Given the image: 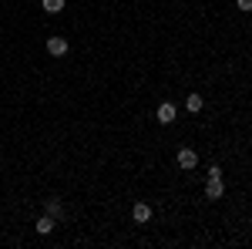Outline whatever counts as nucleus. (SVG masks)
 Segmentation results:
<instances>
[{
    "mask_svg": "<svg viewBox=\"0 0 252 249\" xmlns=\"http://www.w3.org/2000/svg\"><path fill=\"white\" fill-rule=\"evenodd\" d=\"M222 192H225L222 175H212V178H209V185H205V199H222Z\"/></svg>",
    "mask_w": 252,
    "mask_h": 249,
    "instance_id": "20e7f679",
    "label": "nucleus"
},
{
    "mask_svg": "<svg viewBox=\"0 0 252 249\" xmlns=\"http://www.w3.org/2000/svg\"><path fill=\"white\" fill-rule=\"evenodd\" d=\"M40 7H44L47 14H61V10H64V0H40Z\"/></svg>",
    "mask_w": 252,
    "mask_h": 249,
    "instance_id": "6e6552de",
    "label": "nucleus"
},
{
    "mask_svg": "<svg viewBox=\"0 0 252 249\" xmlns=\"http://www.w3.org/2000/svg\"><path fill=\"white\" fill-rule=\"evenodd\" d=\"M47 54H51V58H64V54H67V40L64 37H47Z\"/></svg>",
    "mask_w": 252,
    "mask_h": 249,
    "instance_id": "7ed1b4c3",
    "label": "nucleus"
},
{
    "mask_svg": "<svg viewBox=\"0 0 252 249\" xmlns=\"http://www.w3.org/2000/svg\"><path fill=\"white\" fill-rule=\"evenodd\" d=\"M155 115H158V121H161V125H172V121H175V115H178V108H175L172 101H161Z\"/></svg>",
    "mask_w": 252,
    "mask_h": 249,
    "instance_id": "f03ea898",
    "label": "nucleus"
},
{
    "mask_svg": "<svg viewBox=\"0 0 252 249\" xmlns=\"http://www.w3.org/2000/svg\"><path fill=\"white\" fill-rule=\"evenodd\" d=\"M185 105H189V111H202V108H205V98H202V95H195V91H192V95L185 98Z\"/></svg>",
    "mask_w": 252,
    "mask_h": 249,
    "instance_id": "0eeeda50",
    "label": "nucleus"
},
{
    "mask_svg": "<svg viewBox=\"0 0 252 249\" xmlns=\"http://www.w3.org/2000/svg\"><path fill=\"white\" fill-rule=\"evenodd\" d=\"M175 162H178V169H185V172H192L195 165H198V155H195L192 148H178V155H175Z\"/></svg>",
    "mask_w": 252,
    "mask_h": 249,
    "instance_id": "f257e3e1",
    "label": "nucleus"
},
{
    "mask_svg": "<svg viewBox=\"0 0 252 249\" xmlns=\"http://www.w3.org/2000/svg\"><path fill=\"white\" fill-rule=\"evenodd\" d=\"M235 7L239 10H252V0H235Z\"/></svg>",
    "mask_w": 252,
    "mask_h": 249,
    "instance_id": "9d476101",
    "label": "nucleus"
},
{
    "mask_svg": "<svg viewBox=\"0 0 252 249\" xmlns=\"http://www.w3.org/2000/svg\"><path fill=\"white\" fill-rule=\"evenodd\" d=\"M34 229H37L40 236H47V232H54V215H47V212H44V215H40L37 222H34Z\"/></svg>",
    "mask_w": 252,
    "mask_h": 249,
    "instance_id": "423d86ee",
    "label": "nucleus"
},
{
    "mask_svg": "<svg viewBox=\"0 0 252 249\" xmlns=\"http://www.w3.org/2000/svg\"><path fill=\"white\" fill-rule=\"evenodd\" d=\"M44 212L54 215V219H61V202H58V199H47V202H44Z\"/></svg>",
    "mask_w": 252,
    "mask_h": 249,
    "instance_id": "1a4fd4ad",
    "label": "nucleus"
},
{
    "mask_svg": "<svg viewBox=\"0 0 252 249\" xmlns=\"http://www.w3.org/2000/svg\"><path fill=\"white\" fill-rule=\"evenodd\" d=\"M131 219H135V222H148V219H152V206H148V202H135Z\"/></svg>",
    "mask_w": 252,
    "mask_h": 249,
    "instance_id": "39448f33",
    "label": "nucleus"
}]
</instances>
